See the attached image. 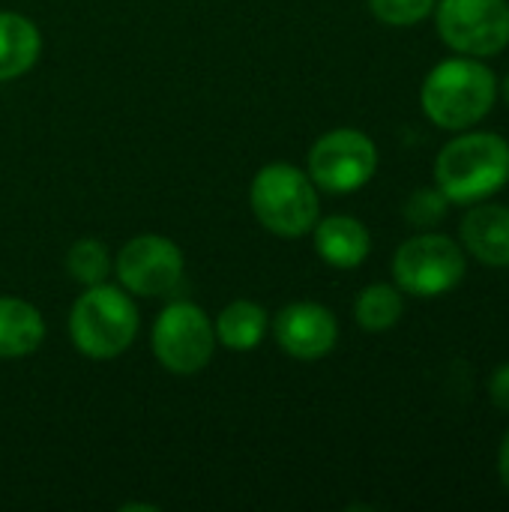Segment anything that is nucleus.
I'll return each mask as SVG.
<instances>
[{"label": "nucleus", "instance_id": "nucleus-1", "mask_svg": "<svg viewBox=\"0 0 509 512\" xmlns=\"http://www.w3.org/2000/svg\"><path fill=\"white\" fill-rule=\"evenodd\" d=\"M509 183V141L495 132H465L435 159V186L450 204H477Z\"/></svg>", "mask_w": 509, "mask_h": 512}, {"label": "nucleus", "instance_id": "nucleus-2", "mask_svg": "<svg viewBox=\"0 0 509 512\" xmlns=\"http://www.w3.org/2000/svg\"><path fill=\"white\" fill-rule=\"evenodd\" d=\"M498 99V78L480 57H453L438 63L420 90L426 117L450 132L477 126Z\"/></svg>", "mask_w": 509, "mask_h": 512}, {"label": "nucleus", "instance_id": "nucleus-3", "mask_svg": "<svg viewBox=\"0 0 509 512\" xmlns=\"http://www.w3.org/2000/svg\"><path fill=\"white\" fill-rule=\"evenodd\" d=\"M141 315L132 294L120 285H90L69 309V339L90 360H114L132 348Z\"/></svg>", "mask_w": 509, "mask_h": 512}, {"label": "nucleus", "instance_id": "nucleus-4", "mask_svg": "<svg viewBox=\"0 0 509 512\" xmlns=\"http://www.w3.org/2000/svg\"><path fill=\"white\" fill-rule=\"evenodd\" d=\"M249 204L255 219L270 234L285 240L312 234L321 216L318 186L303 168L288 162H270L252 177Z\"/></svg>", "mask_w": 509, "mask_h": 512}, {"label": "nucleus", "instance_id": "nucleus-5", "mask_svg": "<svg viewBox=\"0 0 509 512\" xmlns=\"http://www.w3.org/2000/svg\"><path fill=\"white\" fill-rule=\"evenodd\" d=\"M150 345H153V357L165 372L189 378L210 366L219 342H216L213 318L201 306L189 300H174L156 315L150 330Z\"/></svg>", "mask_w": 509, "mask_h": 512}, {"label": "nucleus", "instance_id": "nucleus-6", "mask_svg": "<svg viewBox=\"0 0 509 512\" xmlns=\"http://www.w3.org/2000/svg\"><path fill=\"white\" fill-rule=\"evenodd\" d=\"M468 273V252L447 234L423 231L405 240L393 255V279L402 294L441 297Z\"/></svg>", "mask_w": 509, "mask_h": 512}, {"label": "nucleus", "instance_id": "nucleus-7", "mask_svg": "<svg viewBox=\"0 0 509 512\" xmlns=\"http://www.w3.org/2000/svg\"><path fill=\"white\" fill-rule=\"evenodd\" d=\"M378 171V147L375 141L351 126L324 132L306 159V174L321 192L348 195L363 189Z\"/></svg>", "mask_w": 509, "mask_h": 512}, {"label": "nucleus", "instance_id": "nucleus-8", "mask_svg": "<svg viewBox=\"0 0 509 512\" xmlns=\"http://www.w3.org/2000/svg\"><path fill=\"white\" fill-rule=\"evenodd\" d=\"M438 36L465 57H495L509 45L507 0H438Z\"/></svg>", "mask_w": 509, "mask_h": 512}, {"label": "nucleus", "instance_id": "nucleus-9", "mask_svg": "<svg viewBox=\"0 0 509 512\" xmlns=\"http://www.w3.org/2000/svg\"><path fill=\"white\" fill-rule=\"evenodd\" d=\"M186 261L174 240L162 234L132 237L114 258V276L132 297H165L183 279Z\"/></svg>", "mask_w": 509, "mask_h": 512}, {"label": "nucleus", "instance_id": "nucleus-10", "mask_svg": "<svg viewBox=\"0 0 509 512\" xmlns=\"http://www.w3.org/2000/svg\"><path fill=\"white\" fill-rule=\"evenodd\" d=\"M270 330L279 351L303 363L327 357L339 342L336 315L315 300H297L282 306L276 318H270Z\"/></svg>", "mask_w": 509, "mask_h": 512}, {"label": "nucleus", "instance_id": "nucleus-11", "mask_svg": "<svg viewBox=\"0 0 509 512\" xmlns=\"http://www.w3.org/2000/svg\"><path fill=\"white\" fill-rule=\"evenodd\" d=\"M462 249L486 267H509V207L474 204L462 225Z\"/></svg>", "mask_w": 509, "mask_h": 512}, {"label": "nucleus", "instance_id": "nucleus-12", "mask_svg": "<svg viewBox=\"0 0 509 512\" xmlns=\"http://www.w3.org/2000/svg\"><path fill=\"white\" fill-rule=\"evenodd\" d=\"M312 234H315L318 258L336 270H354L369 258V249H372L369 228L354 216L339 213V216L318 219Z\"/></svg>", "mask_w": 509, "mask_h": 512}, {"label": "nucleus", "instance_id": "nucleus-13", "mask_svg": "<svg viewBox=\"0 0 509 512\" xmlns=\"http://www.w3.org/2000/svg\"><path fill=\"white\" fill-rule=\"evenodd\" d=\"M45 342L42 312L21 297H0V360H21Z\"/></svg>", "mask_w": 509, "mask_h": 512}, {"label": "nucleus", "instance_id": "nucleus-14", "mask_svg": "<svg viewBox=\"0 0 509 512\" xmlns=\"http://www.w3.org/2000/svg\"><path fill=\"white\" fill-rule=\"evenodd\" d=\"M42 54L39 27L12 9H0V84L27 75Z\"/></svg>", "mask_w": 509, "mask_h": 512}, {"label": "nucleus", "instance_id": "nucleus-15", "mask_svg": "<svg viewBox=\"0 0 509 512\" xmlns=\"http://www.w3.org/2000/svg\"><path fill=\"white\" fill-rule=\"evenodd\" d=\"M213 330H216V342L222 348H228L234 354H249L264 342V336L270 330V315L261 303L240 297V300H231L219 312V318L213 321Z\"/></svg>", "mask_w": 509, "mask_h": 512}, {"label": "nucleus", "instance_id": "nucleus-16", "mask_svg": "<svg viewBox=\"0 0 509 512\" xmlns=\"http://www.w3.org/2000/svg\"><path fill=\"white\" fill-rule=\"evenodd\" d=\"M402 315H405V297L399 285L375 282L363 288L354 300V321L369 333L393 330L402 321Z\"/></svg>", "mask_w": 509, "mask_h": 512}, {"label": "nucleus", "instance_id": "nucleus-17", "mask_svg": "<svg viewBox=\"0 0 509 512\" xmlns=\"http://www.w3.org/2000/svg\"><path fill=\"white\" fill-rule=\"evenodd\" d=\"M66 273L72 282H78L84 288L105 282L114 273V261L108 255V246L102 240H93V237L75 240L66 252Z\"/></svg>", "mask_w": 509, "mask_h": 512}, {"label": "nucleus", "instance_id": "nucleus-18", "mask_svg": "<svg viewBox=\"0 0 509 512\" xmlns=\"http://www.w3.org/2000/svg\"><path fill=\"white\" fill-rule=\"evenodd\" d=\"M372 15L390 27H414L435 12L438 0H366Z\"/></svg>", "mask_w": 509, "mask_h": 512}, {"label": "nucleus", "instance_id": "nucleus-19", "mask_svg": "<svg viewBox=\"0 0 509 512\" xmlns=\"http://www.w3.org/2000/svg\"><path fill=\"white\" fill-rule=\"evenodd\" d=\"M447 210H450V201L438 186L435 189H417L405 204V219L414 228H432L447 216Z\"/></svg>", "mask_w": 509, "mask_h": 512}, {"label": "nucleus", "instance_id": "nucleus-20", "mask_svg": "<svg viewBox=\"0 0 509 512\" xmlns=\"http://www.w3.org/2000/svg\"><path fill=\"white\" fill-rule=\"evenodd\" d=\"M489 396H492V402H495L501 411H507L509 414V363L498 366V369L492 372V378H489Z\"/></svg>", "mask_w": 509, "mask_h": 512}, {"label": "nucleus", "instance_id": "nucleus-21", "mask_svg": "<svg viewBox=\"0 0 509 512\" xmlns=\"http://www.w3.org/2000/svg\"><path fill=\"white\" fill-rule=\"evenodd\" d=\"M498 474H501V483H504V489H507L509 495V432L504 435L501 450H498Z\"/></svg>", "mask_w": 509, "mask_h": 512}, {"label": "nucleus", "instance_id": "nucleus-22", "mask_svg": "<svg viewBox=\"0 0 509 512\" xmlns=\"http://www.w3.org/2000/svg\"><path fill=\"white\" fill-rule=\"evenodd\" d=\"M501 93H504V99H507V105H509V75L504 78V87H501Z\"/></svg>", "mask_w": 509, "mask_h": 512}]
</instances>
